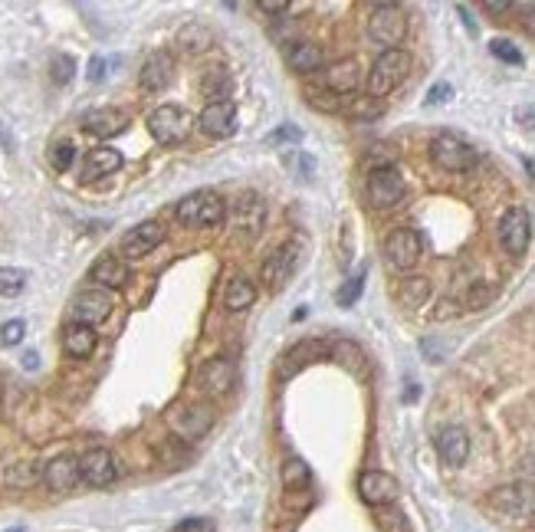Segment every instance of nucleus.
<instances>
[{
    "mask_svg": "<svg viewBox=\"0 0 535 532\" xmlns=\"http://www.w3.org/2000/svg\"><path fill=\"white\" fill-rule=\"evenodd\" d=\"M411 66H414V60H411L407 50H401V46H397V50H384L381 56L372 63V70H368V96H372V99H381V96L394 92L411 76Z\"/></svg>",
    "mask_w": 535,
    "mask_h": 532,
    "instance_id": "f257e3e1",
    "label": "nucleus"
},
{
    "mask_svg": "<svg viewBox=\"0 0 535 532\" xmlns=\"http://www.w3.org/2000/svg\"><path fill=\"white\" fill-rule=\"evenodd\" d=\"M223 214H227V204L213 191H194L181 198V204L174 207V217L184 227H213V224L223 221Z\"/></svg>",
    "mask_w": 535,
    "mask_h": 532,
    "instance_id": "f03ea898",
    "label": "nucleus"
},
{
    "mask_svg": "<svg viewBox=\"0 0 535 532\" xmlns=\"http://www.w3.org/2000/svg\"><path fill=\"white\" fill-rule=\"evenodd\" d=\"M368 37L381 43L384 50H397V43L407 37V13L397 4H378L368 17Z\"/></svg>",
    "mask_w": 535,
    "mask_h": 532,
    "instance_id": "7ed1b4c3",
    "label": "nucleus"
},
{
    "mask_svg": "<svg viewBox=\"0 0 535 532\" xmlns=\"http://www.w3.org/2000/svg\"><path fill=\"white\" fill-rule=\"evenodd\" d=\"M431 158H434L437 168H444V171H470L476 168L480 155H476V148L470 141L444 131V135H437V139L431 141Z\"/></svg>",
    "mask_w": 535,
    "mask_h": 532,
    "instance_id": "20e7f679",
    "label": "nucleus"
},
{
    "mask_svg": "<svg viewBox=\"0 0 535 532\" xmlns=\"http://www.w3.org/2000/svg\"><path fill=\"white\" fill-rule=\"evenodd\" d=\"M368 204L378 207V211H388V207H397V204L405 201V178H401V171L394 168V165H381V168H374L368 174Z\"/></svg>",
    "mask_w": 535,
    "mask_h": 532,
    "instance_id": "39448f33",
    "label": "nucleus"
},
{
    "mask_svg": "<svg viewBox=\"0 0 535 532\" xmlns=\"http://www.w3.org/2000/svg\"><path fill=\"white\" fill-rule=\"evenodd\" d=\"M148 131L155 135L158 145H181L188 135H191V115L181 109V106H158V109L148 115Z\"/></svg>",
    "mask_w": 535,
    "mask_h": 532,
    "instance_id": "423d86ee",
    "label": "nucleus"
},
{
    "mask_svg": "<svg viewBox=\"0 0 535 532\" xmlns=\"http://www.w3.org/2000/svg\"><path fill=\"white\" fill-rule=\"evenodd\" d=\"M421 253H424V241H421V233L411 231V227H401V231H394L388 241H384V257L391 263L394 270H414L417 260H421Z\"/></svg>",
    "mask_w": 535,
    "mask_h": 532,
    "instance_id": "0eeeda50",
    "label": "nucleus"
},
{
    "mask_svg": "<svg viewBox=\"0 0 535 532\" xmlns=\"http://www.w3.org/2000/svg\"><path fill=\"white\" fill-rule=\"evenodd\" d=\"M79 480L89 483V486H112L119 480V463L112 457V451L105 447H92L79 457Z\"/></svg>",
    "mask_w": 535,
    "mask_h": 532,
    "instance_id": "6e6552de",
    "label": "nucleus"
},
{
    "mask_svg": "<svg viewBox=\"0 0 535 532\" xmlns=\"http://www.w3.org/2000/svg\"><path fill=\"white\" fill-rule=\"evenodd\" d=\"M529 241H532V221L522 207H509L499 221V243H503L506 253L513 257H522L529 250Z\"/></svg>",
    "mask_w": 535,
    "mask_h": 532,
    "instance_id": "1a4fd4ad",
    "label": "nucleus"
},
{
    "mask_svg": "<svg viewBox=\"0 0 535 532\" xmlns=\"http://www.w3.org/2000/svg\"><path fill=\"white\" fill-rule=\"evenodd\" d=\"M174 434H181L188 441H197L213 427V408L207 404H178L171 414H168Z\"/></svg>",
    "mask_w": 535,
    "mask_h": 532,
    "instance_id": "9d476101",
    "label": "nucleus"
},
{
    "mask_svg": "<svg viewBox=\"0 0 535 532\" xmlns=\"http://www.w3.org/2000/svg\"><path fill=\"white\" fill-rule=\"evenodd\" d=\"M164 227L158 221H142L138 227H131L125 237H121V257L129 260H138V257H148L152 250H158L164 243Z\"/></svg>",
    "mask_w": 535,
    "mask_h": 532,
    "instance_id": "9b49d317",
    "label": "nucleus"
},
{
    "mask_svg": "<svg viewBox=\"0 0 535 532\" xmlns=\"http://www.w3.org/2000/svg\"><path fill=\"white\" fill-rule=\"evenodd\" d=\"M112 292L109 290H82L76 300H72V319L82 322V325H96V322H105L112 316Z\"/></svg>",
    "mask_w": 535,
    "mask_h": 532,
    "instance_id": "f8f14e48",
    "label": "nucleus"
},
{
    "mask_svg": "<svg viewBox=\"0 0 535 532\" xmlns=\"http://www.w3.org/2000/svg\"><path fill=\"white\" fill-rule=\"evenodd\" d=\"M296 260H299V247L296 243H283V247H276L266 263H263V283L270 286V290H283L286 283L293 280L296 273Z\"/></svg>",
    "mask_w": 535,
    "mask_h": 532,
    "instance_id": "ddd939ff",
    "label": "nucleus"
},
{
    "mask_svg": "<svg viewBox=\"0 0 535 532\" xmlns=\"http://www.w3.org/2000/svg\"><path fill=\"white\" fill-rule=\"evenodd\" d=\"M358 496H362L368 506H391V502L401 496V486H397V480H394L391 473L368 470L358 477Z\"/></svg>",
    "mask_w": 535,
    "mask_h": 532,
    "instance_id": "4468645a",
    "label": "nucleus"
},
{
    "mask_svg": "<svg viewBox=\"0 0 535 532\" xmlns=\"http://www.w3.org/2000/svg\"><path fill=\"white\" fill-rule=\"evenodd\" d=\"M503 516H513V519H522L535 510V490L529 483H509V486H499L489 500Z\"/></svg>",
    "mask_w": 535,
    "mask_h": 532,
    "instance_id": "2eb2a0df",
    "label": "nucleus"
},
{
    "mask_svg": "<svg viewBox=\"0 0 535 532\" xmlns=\"http://www.w3.org/2000/svg\"><path fill=\"white\" fill-rule=\"evenodd\" d=\"M201 131L211 139H230L237 131V106L230 99L207 102V109L201 112Z\"/></svg>",
    "mask_w": 535,
    "mask_h": 532,
    "instance_id": "dca6fc26",
    "label": "nucleus"
},
{
    "mask_svg": "<svg viewBox=\"0 0 535 532\" xmlns=\"http://www.w3.org/2000/svg\"><path fill=\"white\" fill-rule=\"evenodd\" d=\"M283 60L293 72L309 76V72H319L325 66V53H322V46L313 40H289L283 50Z\"/></svg>",
    "mask_w": 535,
    "mask_h": 532,
    "instance_id": "f3484780",
    "label": "nucleus"
},
{
    "mask_svg": "<svg viewBox=\"0 0 535 532\" xmlns=\"http://www.w3.org/2000/svg\"><path fill=\"white\" fill-rule=\"evenodd\" d=\"M174 80V60L171 53H152L148 60L142 63V70H138V86H142L145 92H162L168 89V82Z\"/></svg>",
    "mask_w": 535,
    "mask_h": 532,
    "instance_id": "a211bd4d",
    "label": "nucleus"
},
{
    "mask_svg": "<svg viewBox=\"0 0 535 532\" xmlns=\"http://www.w3.org/2000/svg\"><path fill=\"white\" fill-rule=\"evenodd\" d=\"M43 483H46L53 493H70L72 486L79 483V457H72V453L53 457V460L43 467Z\"/></svg>",
    "mask_w": 535,
    "mask_h": 532,
    "instance_id": "6ab92c4d",
    "label": "nucleus"
},
{
    "mask_svg": "<svg viewBox=\"0 0 535 532\" xmlns=\"http://www.w3.org/2000/svg\"><path fill=\"white\" fill-rule=\"evenodd\" d=\"M358 82H362V66H358V60H339L332 63L329 70H322V89L335 92V96L355 92Z\"/></svg>",
    "mask_w": 535,
    "mask_h": 532,
    "instance_id": "aec40b11",
    "label": "nucleus"
},
{
    "mask_svg": "<svg viewBox=\"0 0 535 532\" xmlns=\"http://www.w3.org/2000/svg\"><path fill=\"white\" fill-rule=\"evenodd\" d=\"M325 351H329L325 342H315V339L296 342L293 349L283 355V362H280V378H293L296 372H303L305 365H313L315 359H322Z\"/></svg>",
    "mask_w": 535,
    "mask_h": 532,
    "instance_id": "412c9836",
    "label": "nucleus"
},
{
    "mask_svg": "<svg viewBox=\"0 0 535 532\" xmlns=\"http://www.w3.org/2000/svg\"><path fill=\"white\" fill-rule=\"evenodd\" d=\"M437 453H440L444 463H450V467H464L466 457H470V437H466L464 427L450 424V427H444V431L437 434Z\"/></svg>",
    "mask_w": 535,
    "mask_h": 532,
    "instance_id": "4be33fe9",
    "label": "nucleus"
},
{
    "mask_svg": "<svg viewBox=\"0 0 535 532\" xmlns=\"http://www.w3.org/2000/svg\"><path fill=\"white\" fill-rule=\"evenodd\" d=\"M125 112L119 109H92L86 119H82V129L89 131V135H96V139H112V135H119V131H125Z\"/></svg>",
    "mask_w": 535,
    "mask_h": 532,
    "instance_id": "5701e85b",
    "label": "nucleus"
},
{
    "mask_svg": "<svg viewBox=\"0 0 535 532\" xmlns=\"http://www.w3.org/2000/svg\"><path fill=\"white\" fill-rule=\"evenodd\" d=\"M121 168L119 148H92L82 161V182H99L105 174H115Z\"/></svg>",
    "mask_w": 535,
    "mask_h": 532,
    "instance_id": "b1692460",
    "label": "nucleus"
},
{
    "mask_svg": "<svg viewBox=\"0 0 535 532\" xmlns=\"http://www.w3.org/2000/svg\"><path fill=\"white\" fill-rule=\"evenodd\" d=\"M89 276L96 280L99 290H119V286L129 283V266H125L121 257H102V260L92 263Z\"/></svg>",
    "mask_w": 535,
    "mask_h": 532,
    "instance_id": "393cba45",
    "label": "nucleus"
},
{
    "mask_svg": "<svg viewBox=\"0 0 535 532\" xmlns=\"http://www.w3.org/2000/svg\"><path fill=\"white\" fill-rule=\"evenodd\" d=\"M263 221H266V207H263V201L256 198V194H243V198H237V204H233V224H237L240 231L260 233Z\"/></svg>",
    "mask_w": 535,
    "mask_h": 532,
    "instance_id": "a878e982",
    "label": "nucleus"
},
{
    "mask_svg": "<svg viewBox=\"0 0 535 532\" xmlns=\"http://www.w3.org/2000/svg\"><path fill=\"white\" fill-rule=\"evenodd\" d=\"M63 349H66L70 359H89L96 351V329L82 325V322H70L66 332H63Z\"/></svg>",
    "mask_w": 535,
    "mask_h": 532,
    "instance_id": "bb28decb",
    "label": "nucleus"
},
{
    "mask_svg": "<svg viewBox=\"0 0 535 532\" xmlns=\"http://www.w3.org/2000/svg\"><path fill=\"white\" fill-rule=\"evenodd\" d=\"M201 382H204V388H207V392L227 394L233 384H237V368H233V362H227V359H213V362L204 365Z\"/></svg>",
    "mask_w": 535,
    "mask_h": 532,
    "instance_id": "cd10ccee",
    "label": "nucleus"
},
{
    "mask_svg": "<svg viewBox=\"0 0 535 532\" xmlns=\"http://www.w3.org/2000/svg\"><path fill=\"white\" fill-rule=\"evenodd\" d=\"M253 300H256V286H253L250 280H243V276H233V280L227 283V290H223V306L230 312L250 309Z\"/></svg>",
    "mask_w": 535,
    "mask_h": 532,
    "instance_id": "c85d7f7f",
    "label": "nucleus"
},
{
    "mask_svg": "<svg viewBox=\"0 0 535 532\" xmlns=\"http://www.w3.org/2000/svg\"><path fill=\"white\" fill-rule=\"evenodd\" d=\"M397 300H401V306H407V309L424 306V302L431 300V280H427V276H407V280L401 283V290H397Z\"/></svg>",
    "mask_w": 535,
    "mask_h": 532,
    "instance_id": "c756f323",
    "label": "nucleus"
},
{
    "mask_svg": "<svg viewBox=\"0 0 535 532\" xmlns=\"http://www.w3.org/2000/svg\"><path fill=\"white\" fill-rule=\"evenodd\" d=\"M178 43H181L184 53H204L211 46V30L201 27V23H191V27H184V30L178 33Z\"/></svg>",
    "mask_w": 535,
    "mask_h": 532,
    "instance_id": "7c9ffc66",
    "label": "nucleus"
},
{
    "mask_svg": "<svg viewBox=\"0 0 535 532\" xmlns=\"http://www.w3.org/2000/svg\"><path fill=\"white\" fill-rule=\"evenodd\" d=\"M342 112H345V115H352V119H358V122H372V119H378V115L384 112V102L372 99V96H358V99L348 102Z\"/></svg>",
    "mask_w": 535,
    "mask_h": 532,
    "instance_id": "2f4dec72",
    "label": "nucleus"
},
{
    "mask_svg": "<svg viewBox=\"0 0 535 532\" xmlns=\"http://www.w3.org/2000/svg\"><path fill=\"white\" fill-rule=\"evenodd\" d=\"M283 486L286 490H305L309 486V467L299 457H289L283 463Z\"/></svg>",
    "mask_w": 535,
    "mask_h": 532,
    "instance_id": "473e14b6",
    "label": "nucleus"
},
{
    "mask_svg": "<svg viewBox=\"0 0 535 532\" xmlns=\"http://www.w3.org/2000/svg\"><path fill=\"white\" fill-rule=\"evenodd\" d=\"M201 89L211 96V102H217V96H227V89H230V76H227V70H223V66H211V70L204 72Z\"/></svg>",
    "mask_w": 535,
    "mask_h": 532,
    "instance_id": "72a5a7b5",
    "label": "nucleus"
},
{
    "mask_svg": "<svg viewBox=\"0 0 535 532\" xmlns=\"http://www.w3.org/2000/svg\"><path fill=\"white\" fill-rule=\"evenodd\" d=\"M305 102L313 106V109H319V112H342L345 109V102H342V96H335V92H329V89H322V86H315V89H309L305 92Z\"/></svg>",
    "mask_w": 535,
    "mask_h": 532,
    "instance_id": "f704fd0d",
    "label": "nucleus"
},
{
    "mask_svg": "<svg viewBox=\"0 0 535 532\" xmlns=\"http://www.w3.org/2000/svg\"><path fill=\"white\" fill-rule=\"evenodd\" d=\"M362 290H364V270H358L355 276H348V280H345L342 290L335 292V302H339L342 309H352L355 302H358V296H362Z\"/></svg>",
    "mask_w": 535,
    "mask_h": 532,
    "instance_id": "c9c22d12",
    "label": "nucleus"
},
{
    "mask_svg": "<svg viewBox=\"0 0 535 532\" xmlns=\"http://www.w3.org/2000/svg\"><path fill=\"white\" fill-rule=\"evenodd\" d=\"M496 296V290L489 286V283H473L470 286V292H466L464 300H460V306L464 309H483V306H489V300Z\"/></svg>",
    "mask_w": 535,
    "mask_h": 532,
    "instance_id": "e433bc0d",
    "label": "nucleus"
},
{
    "mask_svg": "<svg viewBox=\"0 0 535 532\" xmlns=\"http://www.w3.org/2000/svg\"><path fill=\"white\" fill-rule=\"evenodd\" d=\"M72 76H76V63H72V56L56 53V56L50 60V80L56 82V86H66Z\"/></svg>",
    "mask_w": 535,
    "mask_h": 532,
    "instance_id": "4c0bfd02",
    "label": "nucleus"
},
{
    "mask_svg": "<svg viewBox=\"0 0 535 532\" xmlns=\"http://www.w3.org/2000/svg\"><path fill=\"white\" fill-rule=\"evenodd\" d=\"M23 286H27V273L11 270V266H0V292H4V296H17Z\"/></svg>",
    "mask_w": 535,
    "mask_h": 532,
    "instance_id": "58836bf2",
    "label": "nucleus"
},
{
    "mask_svg": "<svg viewBox=\"0 0 535 532\" xmlns=\"http://www.w3.org/2000/svg\"><path fill=\"white\" fill-rule=\"evenodd\" d=\"M489 53H493L496 60L509 63V66H522V50L509 40H493L489 43Z\"/></svg>",
    "mask_w": 535,
    "mask_h": 532,
    "instance_id": "ea45409f",
    "label": "nucleus"
},
{
    "mask_svg": "<svg viewBox=\"0 0 535 532\" xmlns=\"http://www.w3.org/2000/svg\"><path fill=\"white\" fill-rule=\"evenodd\" d=\"M72 158H76V145L72 141H56L50 148V165L56 171H70Z\"/></svg>",
    "mask_w": 535,
    "mask_h": 532,
    "instance_id": "a19ab883",
    "label": "nucleus"
},
{
    "mask_svg": "<svg viewBox=\"0 0 535 532\" xmlns=\"http://www.w3.org/2000/svg\"><path fill=\"white\" fill-rule=\"evenodd\" d=\"M332 351L339 355V362H345L348 368H352V372H362L364 355H362V349H358V345H352V342H339Z\"/></svg>",
    "mask_w": 535,
    "mask_h": 532,
    "instance_id": "79ce46f5",
    "label": "nucleus"
},
{
    "mask_svg": "<svg viewBox=\"0 0 535 532\" xmlns=\"http://www.w3.org/2000/svg\"><path fill=\"white\" fill-rule=\"evenodd\" d=\"M23 335H27V322L23 319L4 322V325H0V349H11V345L23 342Z\"/></svg>",
    "mask_w": 535,
    "mask_h": 532,
    "instance_id": "37998d69",
    "label": "nucleus"
},
{
    "mask_svg": "<svg viewBox=\"0 0 535 532\" xmlns=\"http://www.w3.org/2000/svg\"><path fill=\"white\" fill-rule=\"evenodd\" d=\"M378 526H381V532H411V522L401 510H381Z\"/></svg>",
    "mask_w": 535,
    "mask_h": 532,
    "instance_id": "c03bdc74",
    "label": "nucleus"
},
{
    "mask_svg": "<svg viewBox=\"0 0 535 532\" xmlns=\"http://www.w3.org/2000/svg\"><path fill=\"white\" fill-rule=\"evenodd\" d=\"M37 480V470H33L30 463H13L11 470L4 473V483L7 486H30Z\"/></svg>",
    "mask_w": 535,
    "mask_h": 532,
    "instance_id": "a18cd8bd",
    "label": "nucleus"
},
{
    "mask_svg": "<svg viewBox=\"0 0 535 532\" xmlns=\"http://www.w3.org/2000/svg\"><path fill=\"white\" fill-rule=\"evenodd\" d=\"M270 145H296V141H303V131L296 129V125H283V129H276V131H270Z\"/></svg>",
    "mask_w": 535,
    "mask_h": 532,
    "instance_id": "49530a36",
    "label": "nucleus"
},
{
    "mask_svg": "<svg viewBox=\"0 0 535 532\" xmlns=\"http://www.w3.org/2000/svg\"><path fill=\"white\" fill-rule=\"evenodd\" d=\"M450 96H454V86L450 82H437L434 89L427 92V106H444V102H450Z\"/></svg>",
    "mask_w": 535,
    "mask_h": 532,
    "instance_id": "de8ad7c7",
    "label": "nucleus"
},
{
    "mask_svg": "<svg viewBox=\"0 0 535 532\" xmlns=\"http://www.w3.org/2000/svg\"><path fill=\"white\" fill-rule=\"evenodd\" d=\"M256 7H260L263 13H286L289 11V4H286V0H260Z\"/></svg>",
    "mask_w": 535,
    "mask_h": 532,
    "instance_id": "09e8293b",
    "label": "nucleus"
},
{
    "mask_svg": "<svg viewBox=\"0 0 535 532\" xmlns=\"http://www.w3.org/2000/svg\"><path fill=\"white\" fill-rule=\"evenodd\" d=\"M86 76H89V82L105 80V60H102V56H96V60L89 63V72H86Z\"/></svg>",
    "mask_w": 535,
    "mask_h": 532,
    "instance_id": "8fccbe9b",
    "label": "nucleus"
},
{
    "mask_svg": "<svg viewBox=\"0 0 535 532\" xmlns=\"http://www.w3.org/2000/svg\"><path fill=\"white\" fill-rule=\"evenodd\" d=\"M483 11L486 13H509V11H513V4H503V0H486Z\"/></svg>",
    "mask_w": 535,
    "mask_h": 532,
    "instance_id": "3c124183",
    "label": "nucleus"
},
{
    "mask_svg": "<svg viewBox=\"0 0 535 532\" xmlns=\"http://www.w3.org/2000/svg\"><path fill=\"white\" fill-rule=\"evenodd\" d=\"M178 532H207V522L204 519H188L178 526Z\"/></svg>",
    "mask_w": 535,
    "mask_h": 532,
    "instance_id": "603ef678",
    "label": "nucleus"
},
{
    "mask_svg": "<svg viewBox=\"0 0 535 532\" xmlns=\"http://www.w3.org/2000/svg\"><path fill=\"white\" fill-rule=\"evenodd\" d=\"M525 13H529V17H522V27L529 33H535V7H522Z\"/></svg>",
    "mask_w": 535,
    "mask_h": 532,
    "instance_id": "864d4df0",
    "label": "nucleus"
},
{
    "mask_svg": "<svg viewBox=\"0 0 535 532\" xmlns=\"http://www.w3.org/2000/svg\"><path fill=\"white\" fill-rule=\"evenodd\" d=\"M23 365H27V368H33V365H37V355H33V351H27V355H23Z\"/></svg>",
    "mask_w": 535,
    "mask_h": 532,
    "instance_id": "5fc2aeb1",
    "label": "nucleus"
},
{
    "mask_svg": "<svg viewBox=\"0 0 535 532\" xmlns=\"http://www.w3.org/2000/svg\"><path fill=\"white\" fill-rule=\"evenodd\" d=\"M525 168H529V174H532V178H535V161H532V158L525 161Z\"/></svg>",
    "mask_w": 535,
    "mask_h": 532,
    "instance_id": "6e6d98bb",
    "label": "nucleus"
},
{
    "mask_svg": "<svg viewBox=\"0 0 535 532\" xmlns=\"http://www.w3.org/2000/svg\"><path fill=\"white\" fill-rule=\"evenodd\" d=\"M11 532H23V529H11Z\"/></svg>",
    "mask_w": 535,
    "mask_h": 532,
    "instance_id": "4d7b16f0",
    "label": "nucleus"
}]
</instances>
